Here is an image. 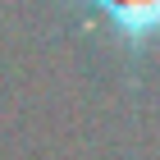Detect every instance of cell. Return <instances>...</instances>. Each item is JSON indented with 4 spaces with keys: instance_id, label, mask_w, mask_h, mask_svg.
Segmentation results:
<instances>
[{
    "instance_id": "1",
    "label": "cell",
    "mask_w": 160,
    "mask_h": 160,
    "mask_svg": "<svg viewBox=\"0 0 160 160\" xmlns=\"http://www.w3.org/2000/svg\"><path fill=\"white\" fill-rule=\"evenodd\" d=\"M87 5L101 9L114 23V32L133 46H147L160 37V0H87Z\"/></svg>"
}]
</instances>
